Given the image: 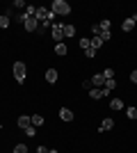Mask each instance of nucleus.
Returning <instances> with one entry per match:
<instances>
[{
  "instance_id": "1",
  "label": "nucleus",
  "mask_w": 137,
  "mask_h": 153,
  "mask_svg": "<svg viewBox=\"0 0 137 153\" xmlns=\"http://www.w3.org/2000/svg\"><path fill=\"white\" fill-rule=\"evenodd\" d=\"M50 9L57 14V16H69V14H71V5H69L66 0H53Z\"/></svg>"
},
{
  "instance_id": "2",
  "label": "nucleus",
  "mask_w": 137,
  "mask_h": 153,
  "mask_svg": "<svg viewBox=\"0 0 137 153\" xmlns=\"http://www.w3.org/2000/svg\"><path fill=\"white\" fill-rule=\"evenodd\" d=\"M25 76H27L25 62H14V78H16V82L23 85V82H25Z\"/></svg>"
},
{
  "instance_id": "3",
  "label": "nucleus",
  "mask_w": 137,
  "mask_h": 153,
  "mask_svg": "<svg viewBox=\"0 0 137 153\" xmlns=\"http://www.w3.org/2000/svg\"><path fill=\"white\" fill-rule=\"evenodd\" d=\"M50 34H53V39H55V44H59V41L64 39V23H53Z\"/></svg>"
},
{
  "instance_id": "4",
  "label": "nucleus",
  "mask_w": 137,
  "mask_h": 153,
  "mask_svg": "<svg viewBox=\"0 0 137 153\" xmlns=\"http://www.w3.org/2000/svg\"><path fill=\"white\" fill-rule=\"evenodd\" d=\"M23 27H25L27 32H37V30H39V21L34 19V16H27V14H25V21H23Z\"/></svg>"
},
{
  "instance_id": "5",
  "label": "nucleus",
  "mask_w": 137,
  "mask_h": 153,
  "mask_svg": "<svg viewBox=\"0 0 137 153\" xmlns=\"http://www.w3.org/2000/svg\"><path fill=\"white\" fill-rule=\"evenodd\" d=\"M112 128H114V119H112V117H105L103 123L98 126V130H101V133H105V130H112Z\"/></svg>"
},
{
  "instance_id": "6",
  "label": "nucleus",
  "mask_w": 137,
  "mask_h": 153,
  "mask_svg": "<svg viewBox=\"0 0 137 153\" xmlns=\"http://www.w3.org/2000/svg\"><path fill=\"white\" fill-rule=\"evenodd\" d=\"M16 123H19V128H21V130H25L27 126H32V119H30L27 114H23V117H19V121H16Z\"/></svg>"
},
{
  "instance_id": "7",
  "label": "nucleus",
  "mask_w": 137,
  "mask_h": 153,
  "mask_svg": "<svg viewBox=\"0 0 137 153\" xmlns=\"http://www.w3.org/2000/svg\"><path fill=\"white\" fill-rule=\"evenodd\" d=\"M59 119H62V121H73V112L69 108H62L59 110Z\"/></svg>"
},
{
  "instance_id": "8",
  "label": "nucleus",
  "mask_w": 137,
  "mask_h": 153,
  "mask_svg": "<svg viewBox=\"0 0 137 153\" xmlns=\"http://www.w3.org/2000/svg\"><path fill=\"white\" fill-rule=\"evenodd\" d=\"M89 96L94 98V101H98V98H105V96H103V87H91V89H89Z\"/></svg>"
},
{
  "instance_id": "9",
  "label": "nucleus",
  "mask_w": 137,
  "mask_h": 153,
  "mask_svg": "<svg viewBox=\"0 0 137 153\" xmlns=\"http://www.w3.org/2000/svg\"><path fill=\"white\" fill-rule=\"evenodd\" d=\"M46 80H48L50 85L57 82V69H48V71H46Z\"/></svg>"
},
{
  "instance_id": "10",
  "label": "nucleus",
  "mask_w": 137,
  "mask_h": 153,
  "mask_svg": "<svg viewBox=\"0 0 137 153\" xmlns=\"http://www.w3.org/2000/svg\"><path fill=\"white\" fill-rule=\"evenodd\" d=\"M105 85V78H103V73H96V76L91 78V87H103Z\"/></svg>"
},
{
  "instance_id": "11",
  "label": "nucleus",
  "mask_w": 137,
  "mask_h": 153,
  "mask_svg": "<svg viewBox=\"0 0 137 153\" xmlns=\"http://www.w3.org/2000/svg\"><path fill=\"white\" fill-rule=\"evenodd\" d=\"M66 53H69L66 44H62V41H59V44H55V55H59V57H64Z\"/></svg>"
},
{
  "instance_id": "12",
  "label": "nucleus",
  "mask_w": 137,
  "mask_h": 153,
  "mask_svg": "<svg viewBox=\"0 0 137 153\" xmlns=\"http://www.w3.org/2000/svg\"><path fill=\"white\" fill-rule=\"evenodd\" d=\"M110 108L112 110H124V101H121V98H112V101H110Z\"/></svg>"
},
{
  "instance_id": "13",
  "label": "nucleus",
  "mask_w": 137,
  "mask_h": 153,
  "mask_svg": "<svg viewBox=\"0 0 137 153\" xmlns=\"http://www.w3.org/2000/svg\"><path fill=\"white\" fill-rule=\"evenodd\" d=\"M30 119H32V126H34V128L44 126V117H41V114H32V117H30Z\"/></svg>"
},
{
  "instance_id": "14",
  "label": "nucleus",
  "mask_w": 137,
  "mask_h": 153,
  "mask_svg": "<svg viewBox=\"0 0 137 153\" xmlns=\"http://www.w3.org/2000/svg\"><path fill=\"white\" fill-rule=\"evenodd\" d=\"M133 27H135V21H133V19H126L124 25H121V30H124V32H130Z\"/></svg>"
},
{
  "instance_id": "15",
  "label": "nucleus",
  "mask_w": 137,
  "mask_h": 153,
  "mask_svg": "<svg viewBox=\"0 0 137 153\" xmlns=\"http://www.w3.org/2000/svg\"><path fill=\"white\" fill-rule=\"evenodd\" d=\"M73 34H76V27L69 25V23H64V37H66V39H71Z\"/></svg>"
},
{
  "instance_id": "16",
  "label": "nucleus",
  "mask_w": 137,
  "mask_h": 153,
  "mask_svg": "<svg viewBox=\"0 0 137 153\" xmlns=\"http://www.w3.org/2000/svg\"><path fill=\"white\" fill-rule=\"evenodd\" d=\"M98 27H101V32H110V27H112V23L107 19L105 21H101V23H98Z\"/></svg>"
},
{
  "instance_id": "17",
  "label": "nucleus",
  "mask_w": 137,
  "mask_h": 153,
  "mask_svg": "<svg viewBox=\"0 0 137 153\" xmlns=\"http://www.w3.org/2000/svg\"><path fill=\"white\" fill-rule=\"evenodd\" d=\"M126 117H128V119H133V121H135V119H137V108H135V105L126 110Z\"/></svg>"
},
{
  "instance_id": "18",
  "label": "nucleus",
  "mask_w": 137,
  "mask_h": 153,
  "mask_svg": "<svg viewBox=\"0 0 137 153\" xmlns=\"http://www.w3.org/2000/svg\"><path fill=\"white\" fill-rule=\"evenodd\" d=\"M101 46H103V39H101V37H94V39H91V48H94V51H98Z\"/></svg>"
},
{
  "instance_id": "19",
  "label": "nucleus",
  "mask_w": 137,
  "mask_h": 153,
  "mask_svg": "<svg viewBox=\"0 0 137 153\" xmlns=\"http://www.w3.org/2000/svg\"><path fill=\"white\" fill-rule=\"evenodd\" d=\"M7 27H9V16L2 14V16H0V30H7Z\"/></svg>"
},
{
  "instance_id": "20",
  "label": "nucleus",
  "mask_w": 137,
  "mask_h": 153,
  "mask_svg": "<svg viewBox=\"0 0 137 153\" xmlns=\"http://www.w3.org/2000/svg\"><path fill=\"white\" fill-rule=\"evenodd\" d=\"M78 44H80V48H82V51H87V48H89V46H91V39L82 37V39H80V41H78Z\"/></svg>"
},
{
  "instance_id": "21",
  "label": "nucleus",
  "mask_w": 137,
  "mask_h": 153,
  "mask_svg": "<svg viewBox=\"0 0 137 153\" xmlns=\"http://www.w3.org/2000/svg\"><path fill=\"white\" fill-rule=\"evenodd\" d=\"M23 135H25V137H34V135H37V128H34V126H27L25 130H23Z\"/></svg>"
},
{
  "instance_id": "22",
  "label": "nucleus",
  "mask_w": 137,
  "mask_h": 153,
  "mask_svg": "<svg viewBox=\"0 0 137 153\" xmlns=\"http://www.w3.org/2000/svg\"><path fill=\"white\" fill-rule=\"evenodd\" d=\"M14 153H30V151H27L25 144H16V146H14Z\"/></svg>"
},
{
  "instance_id": "23",
  "label": "nucleus",
  "mask_w": 137,
  "mask_h": 153,
  "mask_svg": "<svg viewBox=\"0 0 137 153\" xmlns=\"http://www.w3.org/2000/svg\"><path fill=\"white\" fill-rule=\"evenodd\" d=\"M12 7H14V12H16V9H23V7H27V5L23 2V0H14V2H12Z\"/></svg>"
},
{
  "instance_id": "24",
  "label": "nucleus",
  "mask_w": 137,
  "mask_h": 153,
  "mask_svg": "<svg viewBox=\"0 0 137 153\" xmlns=\"http://www.w3.org/2000/svg\"><path fill=\"white\" fill-rule=\"evenodd\" d=\"M103 78H105V80H112V78H114V69H105L103 71Z\"/></svg>"
},
{
  "instance_id": "25",
  "label": "nucleus",
  "mask_w": 137,
  "mask_h": 153,
  "mask_svg": "<svg viewBox=\"0 0 137 153\" xmlns=\"http://www.w3.org/2000/svg\"><path fill=\"white\" fill-rule=\"evenodd\" d=\"M103 87H105L107 91H112L114 87H117V82H114V80H105V85H103Z\"/></svg>"
},
{
  "instance_id": "26",
  "label": "nucleus",
  "mask_w": 137,
  "mask_h": 153,
  "mask_svg": "<svg viewBox=\"0 0 137 153\" xmlns=\"http://www.w3.org/2000/svg\"><path fill=\"white\" fill-rule=\"evenodd\" d=\"M98 37L103 39V44H105V41H110V39H112V32H101Z\"/></svg>"
},
{
  "instance_id": "27",
  "label": "nucleus",
  "mask_w": 137,
  "mask_h": 153,
  "mask_svg": "<svg viewBox=\"0 0 137 153\" xmlns=\"http://www.w3.org/2000/svg\"><path fill=\"white\" fill-rule=\"evenodd\" d=\"M85 57H96V51H94V48H91V46H89V48H87V51H85Z\"/></svg>"
},
{
  "instance_id": "28",
  "label": "nucleus",
  "mask_w": 137,
  "mask_h": 153,
  "mask_svg": "<svg viewBox=\"0 0 137 153\" xmlns=\"http://www.w3.org/2000/svg\"><path fill=\"white\" fill-rule=\"evenodd\" d=\"M91 34H94V37H98V34H101V27H98V25H91Z\"/></svg>"
},
{
  "instance_id": "29",
  "label": "nucleus",
  "mask_w": 137,
  "mask_h": 153,
  "mask_svg": "<svg viewBox=\"0 0 137 153\" xmlns=\"http://www.w3.org/2000/svg\"><path fill=\"white\" fill-rule=\"evenodd\" d=\"M130 82H135V85H137V69L130 73Z\"/></svg>"
},
{
  "instance_id": "30",
  "label": "nucleus",
  "mask_w": 137,
  "mask_h": 153,
  "mask_svg": "<svg viewBox=\"0 0 137 153\" xmlns=\"http://www.w3.org/2000/svg\"><path fill=\"white\" fill-rule=\"evenodd\" d=\"M37 153H48V149H46V146H39V149H37Z\"/></svg>"
}]
</instances>
